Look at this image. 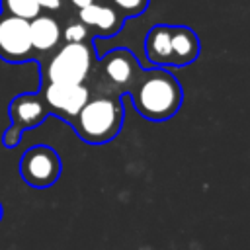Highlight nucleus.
<instances>
[{
	"label": "nucleus",
	"instance_id": "f257e3e1",
	"mask_svg": "<svg viewBox=\"0 0 250 250\" xmlns=\"http://www.w3.org/2000/svg\"><path fill=\"white\" fill-rule=\"evenodd\" d=\"M137 111L150 119L162 121L172 117L182 104V86L174 74L166 70H150L139 72L135 82L129 88Z\"/></svg>",
	"mask_w": 250,
	"mask_h": 250
},
{
	"label": "nucleus",
	"instance_id": "f03ea898",
	"mask_svg": "<svg viewBox=\"0 0 250 250\" xmlns=\"http://www.w3.org/2000/svg\"><path fill=\"white\" fill-rule=\"evenodd\" d=\"M123 123V109L117 100L100 96L88 100L74 115L76 133L90 145H102L111 141Z\"/></svg>",
	"mask_w": 250,
	"mask_h": 250
},
{
	"label": "nucleus",
	"instance_id": "7ed1b4c3",
	"mask_svg": "<svg viewBox=\"0 0 250 250\" xmlns=\"http://www.w3.org/2000/svg\"><path fill=\"white\" fill-rule=\"evenodd\" d=\"M92 59V49L86 43H66L49 61L47 78L49 82L82 84L90 74Z\"/></svg>",
	"mask_w": 250,
	"mask_h": 250
},
{
	"label": "nucleus",
	"instance_id": "20e7f679",
	"mask_svg": "<svg viewBox=\"0 0 250 250\" xmlns=\"http://www.w3.org/2000/svg\"><path fill=\"white\" fill-rule=\"evenodd\" d=\"M20 174L23 182L31 188H51L61 176V158L51 146H31L23 152L20 160Z\"/></svg>",
	"mask_w": 250,
	"mask_h": 250
},
{
	"label": "nucleus",
	"instance_id": "39448f33",
	"mask_svg": "<svg viewBox=\"0 0 250 250\" xmlns=\"http://www.w3.org/2000/svg\"><path fill=\"white\" fill-rule=\"evenodd\" d=\"M31 55L29 21L18 16H0V57L8 62H20Z\"/></svg>",
	"mask_w": 250,
	"mask_h": 250
},
{
	"label": "nucleus",
	"instance_id": "423d86ee",
	"mask_svg": "<svg viewBox=\"0 0 250 250\" xmlns=\"http://www.w3.org/2000/svg\"><path fill=\"white\" fill-rule=\"evenodd\" d=\"M43 96L53 111L66 117H74L80 111V107L90 100V94L82 84L70 82H49L45 86Z\"/></svg>",
	"mask_w": 250,
	"mask_h": 250
},
{
	"label": "nucleus",
	"instance_id": "0eeeda50",
	"mask_svg": "<svg viewBox=\"0 0 250 250\" xmlns=\"http://www.w3.org/2000/svg\"><path fill=\"white\" fill-rule=\"evenodd\" d=\"M102 66H104L107 78L113 84L123 86L127 90L131 88V84L135 82L137 74L141 72L139 70V64H137V59L127 49H115L109 55H105Z\"/></svg>",
	"mask_w": 250,
	"mask_h": 250
},
{
	"label": "nucleus",
	"instance_id": "6e6552de",
	"mask_svg": "<svg viewBox=\"0 0 250 250\" xmlns=\"http://www.w3.org/2000/svg\"><path fill=\"white\" fill-rule=\"evenodd\" d=\"M80 23L86 27H96L100 35H115L123 23V18L113 6L92 2L80 8Z\"/></svg>",
	"mask_w": 250,
	"mask_h": 250
},
{
	"label": "nucleus",
	"instance_id": "1a4fd4ad",
	"mask_svg": "<svg viewBox=\"0 0 250 250\" xmlns=\"http://www.w3.org/2000/svg\"><path fill=\"white\" fill-rule=\"evenodd\" d=\"M47 107L41 102L39 96L35 94H21L18 98L12 100L10 104V115L14 121L16 129H25V127H35L41 123V119L45 117Z\"/></svg>",
	"mask_w": 250,
	"mask_h": 250
},
{
	"label": "nucleus",
	"instance_id": "9d476101",
	"mask_svg": "<svg viewBox=\"0 0 250 250\" xmlns=\"http://www.w3.org/2000/svg\"><path fill=\"white\" fill-rule=\"evenodd\" d=\"M29 41L31 49L51 51L61 41V25L51 16H35L29 20Z\"/></svg>",
	"mask_w": 250,
	"mask_h": 250
},
{
	"label": "nucleus",
	"instance_id": "9b49d317",
	"mask_svg": "<svg viewBox=\"0 0 250 250\" xmlns=\"http://www.w3.org/2000/svg\"><path fill=\"white\" fill-rule=\"evenodd\" d=\"M145 51L152 64H172V27L154 25L146 33Z\"/></svg>",
	"mask_w": 250,
	"mask_h": 250
},
{
	"label": "nucleus",
	"instance_id": "f8f14e48",
	"mask_svg": "<svg viewBox=\"0 0 250 250\" xmlns=\"http://www.w3.org/2000/svg\"><path fill=\"white\" fill-rule=\"evenodd\" d=\"M199 55V39L189 27H172V64H189Z\"/></svg>",
	"mask_w": 250,
	"mask_h": 250
},
{
	"label": "nucleus",
	"instance_id": "ddd939ff",
	"mask_svg": "<svg viewBox=\"0 0 250 250\" xmlns=\"http://www.w3.org/2000/svg\"><path fill=\"white\" fill-rule=\"evenodd\" d=\"M2 8L6 14L10 16H18L23 20H33L35 16H39L41 8L35 0H2Z\"/></svg>",
	"mask_w": 250,
	"mask_h": 250
},
{
	"label": "nucleus",
	"instance_id": "4468645a",
	"mask_svg": "<svg viewBox=\"0 0 250 250\" xmlns=\"http://www.w3.org/2000/svg\"><path fill=\"white\" fill-rule=\"evenodd\" d=\"M111 4L123 16H137V14H141L146 8L148 0H111Z\"/></svg>",
	"mask_w": 250,
	"mask_h": 250
},
{
	"label": "nucleus",
	"instance_id": "2eb2a0df",
	"mask_svg": "<svg viewBox=\"0 0 250 250\" xmlns=\"http://www.w3.org/2000/svg\"><path fill=\"white\" fill-rule=\"evenodd\" d=\"M88 35V27L80 21H74V23H68L66 29H64V39L68 43H84Z\"/></svg>",
	"mask_w": 250,
	"mask_h": 250
},
{
	"label": "nucleus",
	"instance_id": "dca6fc26",
	"mask_svg": "<svg viewBox=\"0 0 250 250\" xmlns=\"http://www.w3.org/2000/svg\"><path fill=\"white\" fill-rule=\"evenodd\" d=\"M39 4V8H47V10H57L61 8V0H35Z\"/></svg>",
	"mask_w": 250,
	"mask_h": 250
},
{
	"label": "nucleus",
	"instance_id": "f3484780",
	"mask_svg": "<svg viewBox=\"0 0 250 250\" xmlns=\"http://www.w3.org/2000/svg\"><path fill=\"white\" fill-rule=\"evenodd\" d=\"M92 2H94V0H70V4H72V6H76L78 10H80V8H84V6H88V4H92Z\"/></svg>",
	"mask_w": 250,
	"mask_h": 250
},
{
	"label": "nucleus",
	"instance_id": "a211bd4d",
	"mask_svg": "<svg viewBox=\"0 0 250 250\" xmlns=\"http://www.w3.org/2000/svg\"><path fill=\"white\" fill-rule=\"evenodd\" d=\"M2 215H4V209H2V203H0V221H2Z\"/></svg>",
	"mask_w": 250,
	"mask_h": 250
}]
</instances>
